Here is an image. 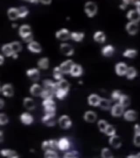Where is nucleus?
Here are the masks:
<instances>
[{
    "instance_id": "a211bd4d",
    "label": "nucleus",
    "mask_w": 140,
    "mask_h": 158,
    "mask_svg": "<svg viewBox=\"0 0 140 158\" xmlns=\"http://www.w3.org/2000/svg\"><path fill=\"white\" fill-rule=\"evenodd\" d=\"M109 143L112 147L117 149L122 145V140L120 136L114 134L110 137Z\"/></svg>"
},
{
    "instance_id": "b1692460",
    "label": "nucleus",
    "mask_w": 140,
    "mask_h": 158,
    "mask_svg": "<svg viewBox=\"0 0 140 158\" xmlns=\"http://www.w3.org/2000/svg\"><path fill=\"white\" fill-rule=\"evenodd\" d=\"M7 16L11 21H16L19 18L18 8L11 7L9 8L7 11Z\"/></svg>"
},
{
    "instance_id": "a878e982",
    "label": "nucleus",
    "mask_w": 140,
    "mask_h": 158,
    "mask_svg": "<svg viewBox=\"0 0 140 158\" xmlns=\"http://www.w3.org/2000/svg\"><path fill=\"white\" fill-rule=\"evenodd\" d=\"M42 90H43V88H42L40 85L37 84H34L30 87V92L32 96L37 97L41 95Z\"/></svg>"
},
{
    "instance_id": "423d86ee",
    "label": "nucleus",
    "mask_w": 140,
    "mask_h": 158,
    "mask_svg": "<svg viewBox=\"0 0 140 158\" xmlns=\"http://www.w3.org/2000/svg\"><path fill=\"white\" fill-rule=\"evenodd\" d=\"M1 92L6 97H11L14 95V88L10 84H5L1 86Z\"/></svg>"
},
{
    "instance_id": "cd10ccee",
    "label": "nucleus",
    "mask_w": 140,
    "mask_h": 158,
    "mask_svg": "<svg viewBox=\"0 0 140 158\" xmlns=\"http://www.w3.org/2000/svg\"><path fill=\"white\" fill-rule=\"evenodd\" d=\"M84 118L86 121L92 123L96 121L97 115L93 111H88L84 114Z\"/></svg>"
},
{
    "instance_id": "2eb2a0df",
    "label": "nucleus",
    "mask_w": 140,
    "mask_h": 158,
    "mask_svg": "<svg viewBox=\"0 0 140 158\" xmlns=\"http://www.w3.org/2000/svg\"><path fill=\"white\" fill-rule=\"evenodd\" d=\"M20 121L23 124L26 125H31L34 121V118L30 114L27 112H24L21 114L20 117Z\"/></svg>"
},
{
    "instance_id": "37998d69",
    "label": "nucleus",
    "mask_w": 140,
    "mask_h": 158,
    "mask_svg": "<svg viewBox=\"0 0 140 158\" xmlns=\"http://www.w3.org/2000/svg\"><path fill=\"white\" fill-rule=\"evenodd\" d=\"M68 91H66L64 90H60V89H57L55 95H56L57 97L59 100H63L64 99L66 96L68 95Z\"/></svg>"
},
{
    "instance_id": "6ab92c4d",
    "label": "nucleus",
    "mask_w": 140,
    "mask_h": 158,
    "mask_svg": "<svg viewBox=\"0 0 140 158\" xmlns=\"http://www.w3.org/2000/svg\"><path fill=\"white\" fill-rule=\"evenodd\" d=\"M58 149L61 151L68 150L70 147V143L68 138L63 137L57 142Z\"/></svg>"
},
{
    "instance_id": "39448f33",
    "label": "nucleus",
    "mask_w": 140,
    "mask_h": 158,
    "mask_svg": "<svg viewBox=\"0 0 140 158\" xmlns=\"http://www.w3.org/2000/svg\"><path fill=\"white\" fill-rule=\"evenodd\" d=\"M60 51L64 55L71 56L74 53V49L71 45L67 43H62L60 46Z\"/></svg>"
},
{
    "instance_id": "680f3d73",
    "label": "nucleus",
    "mask_w": 140,
    "mask_h": 158,
    "mask_svg": "<svg viewBox=\"0 0 140 158\" xmlns=\"http://www.w3.org/2000/svg\"><path fill=\"white\" fill-rule=\"evenodd\" d=\"M3 140V132L0 130V142H2Z\"/></svg>"
},
{
    "instance_id": "052dcab7",
    "label": "nucleus",
    "mask_w": 140,
    "mask_h": 158,
    "mask_svg": "<svg viewBox=\"0 0 140 158\" xmlns=\"http://www.w3.org/2000/svg\"><path fill=\"white\" fill-rule=\"evenodd\" d=\"M4 62H5V58H4L3 55H0V66L2 65Z\"/></svg>"
},
{
    "instance_id": "49530a36",
    "label": "nucleus",
    "mask_w": 140,
    "mask_h": 158,
    "mask_svg": "<svg viewBox=\"0 0 140 158\" xmlns=\"http://www.w3.org/2000/svg\"><path fill=\"white\" fill-rule=\"evenodd\" d=\"M107 125H108L107 122L105 120H99L98 123V127H99V130L102 132H104L106 128Z\"/></svg>"
},
{
    "instance_id": "864d4df0",
    "label": "nucleus",
    "mask_w": 140,
    "mask_h": 158,
    "mask_svg": "<svg viewBox=\"0 0 140 158\" xmlns=\"http://www.w3.org/2000/svg\"><path fill=\"white\" fill-rule=\"evenodd\" d=\"M42 148L44 151L50 150L51 148L50 147V143L48 141H44L42 144Z\"/></svg>"
},
{
    "instance_id": "4be33fe9",
    "label": "nucleus",
    "mask_w": 140,
    "mask_h": 158,
    "mask_svg": "<svg viewBox=\"0 0 140 158\" xmlns=\"http://www.w3.org/2000/svg\"><path fill=\"white\" fill-rule=\"evenodd\" d=\"M124 118L127 121H135L138 118V114L134 110H129L125 112Z\"/></svg>"
},
{
    "instance_id": "ddd939ff",
    "label": "nucleus",
    "mask_w": 140,
    "mask_h": 158,
    "mask_svg": "<svg viewBox=\"0 0 140 158\" xmlns=\"http://www.w3.org/2000/svg\"><path fill=\"white\" fill-rule=\"evenodd\" d=\"M124 108L120 103L115 104L112 108L111 114L115 117L120 116L124 113Z\"/></svg>"
},
{
    "instance_id": "13d9d810",
    "label": "nucleus",
    "mask_w": 140,
    "mask_h": 158,
    "mask_svg": "<svg viewBox=\"0 0 140 158\" xmlns=\"http://www.w3.org/2000/svg\"><path fill=\"white\" fill-rule=\"evenodd\" d=\"M127 5L125 4L124 3H123L121 5H120V8L122 9V10H125L126 9V8L127 7Z\"/></svg>"
},
{
    "instance_id": "a18cd8bd",
    "label": "nucleus",
    "mask_w": 140,
    "mask_h": 158,
    "mask_svg": "<svg viewBox=\"0 0 140 158\" xmlns=\"http://www.w3.org/2000/svg\"><path fill=\"white\" fill-rule=\"evenodd\" d=\"M44 157L46 158H58L57 153H56L54 150H48L45 151Z\"/></svg>"
},
{
    "instance_id": "f03ea898",
    "label": "nucleus",
    "mask_w": 140,
    "mask_h": 158,
    "mask_svg": "<svg viewBox=\"0 0 140 158\" xmlns=\"http://www.w3.org/2000/svg\"><path fill=\"white\" fill-rule=\"evenodd\" d=\"M42 105L44 107L45 114L55 115L56 104L53 99L44 100L42 102Z\"/></svg>"
},
{
    "instance_id": "c9c22d12",
    "label": "nucleus",
    "mask_w": 140,
    "mask_h": 158,
    "mask_svg": "<svg viewBox=\"0 0 140 158\" xmlns=\"http://www.w3.org/2000/svg\"><path fill=\"white\" fill-rule=\"evenodd\" d=\"M54 95V93L52 91L44 88L42 90L40 96L44 100H47V99H53Z\"/></svg>"
},
{
    "instance_id": "c85d7f7f",
    "label": "nucleus",
    "mask_w": 140,
    "mask_h": 158,
    "mask_svg": "<svg viewBox=\"0 0 140 158\" xmlns=\"http://www.w3.org/2000/svg\"><path fill=\"white\" fill-rule=\"evenodd\" d=\"M57 90L60 89V90H64L68 92L69 88H70V84L67 80L62 79L57 82Z\"/></svg>"
},
{
    "instance_id": "5701e85b",
    "label": "nucleus",
    "mask_w": 140,
    "mask_h": 158,
    "mask_svg": "<svg viewBox=\"0 0 140 158\" xmlns=\"http://www.w3.org/2000/svg\"><path fill=\"white\" fill-rule=\"evenodd\" d=\"M93 38L95 41L99 43H103L106 41V35L105 34L104 32L102 31H98L95 32V34L94 35Z\"/></svg>"
},
{
    "instance_id": "774afa93",
    "label": "nucleus",
    "mask_w": 140,
    "mask_h": 158,
    "mask_svg": "<svg viewBox=\"0 0 140 158\" xmlns=\"http://www.w3.org/2000/svg\"><path fill=\"white\" fill-rule=\"evenodd\" d=\"M1 85H0V92H1Z\"/></svg>"
},
{
    "instance_id": "f704fd0d",
    "label": "nucleus",
    "mask_w": 140,
    "mask_h": 158,
    "mask_svg": "<svg viewBox=\"0 0 140 158\" xmlns=\"http://www.w3.org/2000/svg\"><path fill=\"white\" fill-rule=\"evenodd\" d=\"M125 75L127 79H129V80H132L136 77L137 70L134 67H132V66L127 67V70Z\"/></svg>"
},
{
    "instance_id": "3c124183",
    "label": "nucleus",
    "mask_w": 140,
    "mask_h": 158,
    "mask_svg": "<svg viewBox=\"0 0 140 158\" xmlns=\"http://www.w3.org/2000/svg\"><path fill=\"white\" fill-rule=\"evenodd\" d=\"M50 143V147L51 149L56 150L58 148V145H57V141L55 140H50L48 141Z\"/></svg>"
},
{
    "instance_id": "4468645a",
    "label": "nucleus",
    "mask_w": 140,
    "mask_h": 158,
    "mask_svg": "<svg viewBox=\"0 0 140 158\" xmlns=\"http://www.w3.org/2000/svg\"><path fill=\"white\" fill-rule=\"evenodd\" d=\"M55 116V115H53L45 114V115L42 118V121L43 123L47 125V126H54L56 124Z\"/></svg>"
},
{
    "instance_id": "c03bdc74",
    "label": "nucleus",
    "mask_w": 140,
    "mask_h": 158,
    "mask_svg": "<svg viewBox=\"0 0 140 158\" xmlns=\"http://www.w3.org/2000/svg\"><path fill=\"white\" fill-rule=\"evenodd\" d=\"M101 156L104 158H112L113 157L111 151L107 148H105L102 150Z\"/></svg>"
},
{
    "instance_id": "9d476101",
    "label": "nucleus",
    "mask_w": 140,
    "mask_h": 158,
    "mask_svg": "<svg viewBox=\"0 0 140 158\" xmlns=\"http://www.w3.org/2000/svg\"><path fill=\"white\" fill-rule=\"evenodd\" d=\"M26 75L33 81H37L40 77L39 70L36 68L28 69L26 71Z\"/></svg>"
},
{
    "instance_id": "58836bf2",
    "label": "nucleus",
    "mask_w": 140,
    "mask_h": 158,
    "mask_svg": "<svg viewBox=\"0 0 140 158\" xmlns=\"http://www.w3.org/2000/svg\"><path fill=\"white\" fill-rule=\"evenodd\" d=\"M53 77L57 81L63 79V73H62L59 66H56L53 70Z\"/></svg>"
},
{
    "instance_id": "20e7f679",
    "label": "nucleus",
    "mask_w": 140,
    "mask_h": 158,
    "mask_svg": "<svg viewBox=\"0 0 140 158\" xmlns=\"http://www.w3.org/2000/svg\"><path fill=\"white\" fill-rule=\"evenodd\" d=\"M71 32L68 29L63 28L56 32L55 36L61 41H67L70 39Z\"/></svg>"
},
{
    "instance_id": "f3484780",
    "label": "nucleus",
    "mask_w": 140,
    "mask_h": 158,
    "mask_svg": "<svg viewBox=\"0 0 140 158\" xmlns=\"http://www.w3.org/2000/svg\"><path fill=\"white\" fill-rule=\"evenodd\" d=\"M127 66L126 64L123 62H120L116 64L115 69L116 72L119 76H124L126 74L127 70Z\"/></svg>"
},
{
    "instance_id": "7ed1b4c3",
    "label": "nucleus",
    "mask_w": 140,
    "mask_h": 158,
    "mask_svg": "<svg viewBox=\"0 0 140 158\" xmlns=\"http://www.w3.org/2000/svg\"><path fill=\"white\" fill-rule=\"evenodd\" d=\"M84 10L87 16L89 18H93L98 13V7L95 3L88 1L85 3Z\"/></svg>"
},
{
    "instance_id": "6e6552de",
    "label": "nucleus",
    "mask_w": 140,
    "mask_h": 158,
    "mask_svg": "<svg viewBox=\"0 0 140 158\" xmlns=\"http://www.w3.org/2000/svg\"><path fill=\"white\" fill-rule=\"evenodd\" d=\"M74 64L75 63L71 59H68L62 62L60 64L59 67L63 74H69Z\"/></svg>"
},
{
    "instance_id": "bb28decb",
    "label": "nucleus",
    "mask_w": 140,
    "mask_h": 158,
    "mask_svg": "<svg viewBox=\"0 0 140 158\" xmlns=\"http://www.w3.org/2000/svg\"><path fill=\"white\" fill-rule=\"evenodd\" d=\"M101 98L96 94H92L89 96L88 103L90 105L94 107L99 106Z\"/></svg>"
},
{
    "instance_id": "a19ab883",
    "label": "nucleus",
    "mask_w": 140,
    "mask_h": 158,
    "mask_svg": "<svg viewBox=\"0 0 140 158\" xmlns=\"http://www.w3.org/2000/svg\"><path fill=\"white\" fill-rule=\"evenodd\" d=\"M18 9L19 18H24L29 14V9L25 6L20 7L19 8H18Z\"/></svg>"
},
{
    "instance_id": "4c0bfd02",
    "label": "nucleus",
    "mask_w": 140,
    "mask_h": 158,
    "mask_svg": "<svg viewBox=\"0 0 140 158\" xmlns=\"http://www.w3.org/2000/svg\"><path fill=\"white\" fill-rule=\"evenodd\" d=\"M138 55V51L134 49H127L123 52V55L125 57L128 58H134Z\"/></svg>"
},
{
    "instance_id": "6e6d98bb",
    "label": "nucleus",
    "mask_w": 140,
    "mask_h": 158,
    "mask_svg": "<svg viewBox=\"0 0 140 158\" xmlns=\"http://www.w3.org/2000/svg\"><path fill=\"white\" fill-rule=\"evenodd\" d=\"M39 2L45 5H49L52 3V0H39Z\"/></svg>"
},
{
    "instance_id": "1a4fd4ad",
    "label": "nucleus",
    "mask_w": 140,
    "mask_h": 158,
    "mask_svg": "<svg viewBox=\"0 0 140 158\" xmlns=\"http://www.w3.org/2000/svg\"><path fill=\"white\" fill-rule=\"evenodd\" d=\"M138 23L130 21L127 23L125 26V29L127 32L131 35H135L138 33Z\"/></svg>"
},
{
    "instance_id": "c756f323",
    "label": "nucleus",
    "mask_w": 140,
    "mask_h": 158,
    "mask_svg": "<svg viewBox=\"0 0 140 158\" xmlns=\"http://www.w3.org/2000/svg\"><path fill=\"white\" fill-rule=\"evenodd\" d=\"M23 104L25 108L29 111H32L35 108V102L31 98H25L23 100Z\"/></svg>"
},
{
    "instance_id": "09e8293b",
    "label": "nucleus",
    "mask_w": 140,
    "mask_h": 158,
    "mask_svg": "<svg viewBox=\"0 0 140 158\" xmlns=\"http://www.w3.org/2000/svg\"><path fill=\"white\" fill-rule=\"evenodd\" d=\"M78 154L79 153L77 151H71V152H69L68 153H65L64 157L66 158H77V157H78Z\"/></svg>"
},
{
    "instance_id": "de8ad7c7",
    "label": "nucleus",
    "mask_w": 140,
    "mask_h": 158,
    "mask_svg": "<svg viewBox=\"0 0 140 158\" xmlns=\"http://www.w3.org/2000/svg\"><path fill=\"white\" fill-rule=\"evenodd\" d=\"M8 122V118L7 115L0 113V125H5Z\"/></svg>"
},
{
    "instance_id": "5fc2aeb1",
    "label": "nucleus",
    "mask_w": 140,
    "mask_h": 158,
    "mask_svg": "<svg viewBox=\"0 0 140 158\" xmlns=\"http://www.w3.org/2000/svg\"><path fill=\"white\" fill-rule=\"evenodd\" d=\"M131 3L136 6V7H140V0H131Z\"/></svg>"
},
{
    "instance_id": "4d7b16f0",
    "label": "nucleus",
    "mask_w": 140,
    "mask_h": 158,
    "mask_svg": "<svg viewBox=\"0 0 140 158\" xmlns=\"http://www.w3.org/2000/svg\"><path fill=\"white\" fill-rule=\"evenodd\" d=\"M135 134H140V128H139V125L138 124H136L135 125Z\"/></svg>"
},
{
    "instance_id": "9b49d317",
    "label": "nucleus",
    "mask_w": 140,
    "mask_h": 158,
    "mask_svg": "<svg viewBox=\"0 0 140 158\" xmlns=\"http://www.w3.org/2000/svg\"><path fill=\"white\" fill-rule=\"evenodd\" d=\"M127 17L130 21L138 23L140 20V13L136 9H131L128 11Z\"/></svg>"
},
{
    "instance_id": "2f4dec72",
    "label": "nucleus",
    "mask_w": 140,
    "mask_h": 158,
    "mask_svg": "<svg viewBox=\"0 0 140 158\" xmlns=\"http://www.w3.org/2000/svg\"><path fill=\"white\" fill-rule=\"evenodd\" d=\"M85 35L82 32H72L71 33L70 38L76 42H80L83 40Z\"/></svg>"
},
{
    "instance_id": "412c9836",
    "label": "nucleus",
    "mask_w": 140,
    "mask_h": 158,
    "mask_svg": "<svg viewBox=\"0 0 140 158\" xmlns=\"http://www.w3.org/2000/svg\"><path fill=\"white\" fill-rule=\"evenodd\" d=\"M0 154L3 157L9 158H19L18 155L16 151L9 149H3L0 151Z\"/></svg>"
},
{
    "instance_id": "bf43d9fd",
    "label": "nucleus",
    "mask_w": 140,
    "mask_h": 158,
    "mask_svg": "<svg viewBox=\"0 0 140 158\" xmlns=\"http://www.w3.org/2000/svg\"><path fill=\"white\" fill-rule=\"evenodd\" d=\"M4 106H5V101L2 98H0V109H2L4 107Z\"/></svg>"
},
{
    "instance_id": "69168bd1",
    "label": "nucleus",
    "mask_w": 140,
    "mask_h": 158,
    "mask_svg": "<svg viewBox=\"0 0 140 158\" xmlns=\"http://www.w3.org/2000/svg\"><path fill=\"white\" fill-rule=\"evenodd\" d=\"M123 3H124L125 4L127 5L131 3V0H123Z\"/></svg>"
},
{
    "instance_id": "473e14b6",
    "label": "nucleus",
    "mask_w": 140,
    "mask_h": 158,
    "mask_svg": "<svg viewBox=\"0 0 140 158\" xmlns=\"http://www.w3.org/2000/svg\"><path fill=\"white\" fill-rule=\"evenodd\" d=\"M37 66L41 69H47L50 66L49 59L47 57L41 58L37 62Z\"/></svg>"
},
{
    "instance_id": "0e129e2a",
    "label": "nucleus",
    "mask_w": 140,
    "mask_h": 158,
    "mask_svg": "<svg viewBox=\"0 0 140 158\" xmlns=\"http://www.w3.org/2000/svg\"><path fill=\"white\" fill-rule=\"evenodd\" d=\"M12 57L13 59H17L18 57V54L17 53H14L13 55H12Z\"/></svg>"
},
{
    "instance_id": "7c9ffc66",
    "label": "nucleus",
    "mask_w": 140,
    "mask_h": 158,
    "mask_svg": "<svg viewBox=\"0 0 140 158\" xmlns=\"http://www.w3.org/2000/svg\"><path fill=\"white\" fill-rule=\"evenodd\" d=\"M1 51L3 54L7 57H12V55H13L14 53L10 46V43H6L3 45L1 47Z\"/></svg>"
},
{
    "instance_id": "393cba45",
    "label": "nucleus",
    "mask_w": 140,
    "mask_h": 158,
    "mask_svg": "<svg viewBox=\"0 0 140 158\" xmlns=\"http://www.w3.org/2000/svg\"><path fill=\"white\" fill-rule=\"evenodd\" d=\"M114 52V47L113 46L111 45H107L104 46L101 50V53L102 55L106 57H111L112 55H113Z\"/></svg>"
},
{
    "instance_id": "f257e3e1",
    "label": "nucleus",
    "mask_w": 140,
    "mask_h": 158,
    "mask_svg": "<svg viewBox=\"0 0 140 158\" xmlns=\"http://www.w3.org/2000/svg\"><path fill=\"white\" fill-rule=\"evenodd\" d=\"M19 34L24 41L26 43L31 42L34 39L31 26L28 24H23L20 26L19 29Z\"/></svg>"
},
{
    "instance_id": "338daca9",
    "label": "nucleus",
    "mask_w": 140,
    "mask_h": 158,
    "mask_svg": "<svg viewBox=\"0 0 140 158\" xmlns=\"http://www.w3.org/2000/svg\"><path fill=\"white\" fill-rule=\"evenodd\" d=\"M12 26L13 28H16L18 26V24H16V23H13V24H12Z\"/></svg>"
},
{
    "instance_id": "ea45409f",
    "label": "nucleus",
    "mask_w": 140,
    "mask_h": 158,
    "mask_svg": "<svg viewBox=\"0 0 140 158\" xmlns=\"http://www.w3.org/2000/svg\"><path fill=\"white\" fill-rule=\"evenodd\" d=\"M10 46L14 53H18L22 50V46L19 41H13L10 43Z\"/></svg>"
},
{
    "instance_id": "603ef678",
    "label": "nucleus",
    "mask_w": 140,
    "mask_h": 158,
    "mask_svg": "<svg viewBox=\"0 0 140 158\" xmlns=\"http://www.w3.org/2000/svg\"><path fill=\"white\" fill-rule=\"evenodd\" d=\"M134 143L136 147H139L140 146V134H135V136L134 138Z\"/></svg>"
},
{
    "instance_id": "8fccbe9b",
    "label": "nucleus",
    "mask_w": 140,
    "mask_h": 158,
    "mask_svg": "<svg viewBox=\"0 0 140 158\" xmlns=\"http://www.w3.org/2000/svg\"><path fill=\"white\" fill-rule=\"evenodd\" d=\"M122 95L121 92L119 90H115L112 93L111 97L113 100H119L120 96Z\"/></svg>"
},
{
    "instance_id": "0eeeda50",
    "label": "nucleus",
    "mask_w": 140,
    "mask_h": 158,
    "mask_svg": "<svg viewBox=\"0 0 140 158\" xmlns=\"http://www.w3.org/2000/svg\"><path fill=\"white\" fill-rule=\"evenodd\" d=\"M59 124L63 129H68L72 125V121L68 115H62L59 119Z\"/></svg>"
},
{
    "instance_id": "72a5a7b5",
    "label": "nucleus",
    "mask_w": 140,
    "mask_h": 158,
    "mask_svg": "<svg viewBox=\"0 0 140 158\" xmlns=\"http://www.w3.org/2000/svg\"><path fill=\"white\" fill-rule=\"evenodd\" d=\"M111 102L110 100L106 99V98H101L99 106H100V107L102 109L105 110V111L109 110V109L111 108Z\"/></svg>"
},
{
    "instance_id": "e433bc0d",
    "label": "nucleus",
    "mask_w": 140,
    "mask_h": 158,
    "mask_svg": "<svg viewBox=\"0 0 140 158\" xmlns=\"http://www.w3.org/2000/svg\"><path fill=\"white\" fill-rule=\"evenodd\" d=\"M120 104L124 107L126 108L129 105H130V100L129 97L127 96V95H122L120 97Z\"/></svg>"
},
{
    "instance_id": "dca6fc26",
    "label": "nucleus",
    "mask_w": 140,
    "mask_h": 158,
    "mask_svg": "<svg viewBox=\"0 0 140 158\" xmlns=\"http://www.w3.org/2000/svg\"><path fill=\"white\" fill-rule=\"evenodd\" d=\"M43 85L45 89L50 90L54 92V94L55 93L57 88V82H54L50 79H46L43 81Z\"/></svg>"
},
{
    "instance_id": "79ce46f5",
    "label": "nucleus",
    "mask_w": 140,
    "mask_h": 158,
    "mask_svg": "<svg viewBox=\"0 0 140 158\" xmlns=\"http://www.w3.org/2000/svg\"><path fill=\"white\" fill-rule=\"evenodd\" d=\"M104 133L109 136H112L116 134V130L112 125L108 124L106 129L104 131Z\"/></svg>"
},
{
    "instance_id": "f8f14e48",
    "label": "nucleus",
    "mask_w": 140,
    "mask_h": 158,
    "mask_svg": "<svg viewBox=\"0 0 140 158\" xmlns=\"http://www.w3.org/2000/svg\"><path fill=\"white\" fill-rule=\"evenodd\" d=\"M28 48L31 52L34 53H39L41 52L42 47L39 42L32 41L31 42L28 43Z\"/></svg>"
},
{
    "instance_id": "e2e57ef3",
    "label": "nucleus",
    "mask_w": 140,
    "mask_h": 158,
    "mask_svg": "<svg viewBox=\"0 0 140 158\" xmlns=\"http://www.w3.org/2000/svg\"><path fill=\"white\" fill-rule=\"evenodd\" d=\"M127 158H140V153H138V156H135V155H131V156H128Z\"/></svg>"
},
{
    "instance_id": "aec40b11",
    "label": "nucleus",
    "mask_w": 140,
    "mask_h": 158,
    "mask_svg": "<svg viewBox=\"0 0 140 158\" xmlns=\"http://www.w3.org/2000/svg\"><path fill=\"white\" fill-rule=\"evenodd\" d=\"M70 73L72 77H80L83 73V69L82 66L77 64H74Z\"/></svg>"
}]
</instances>
